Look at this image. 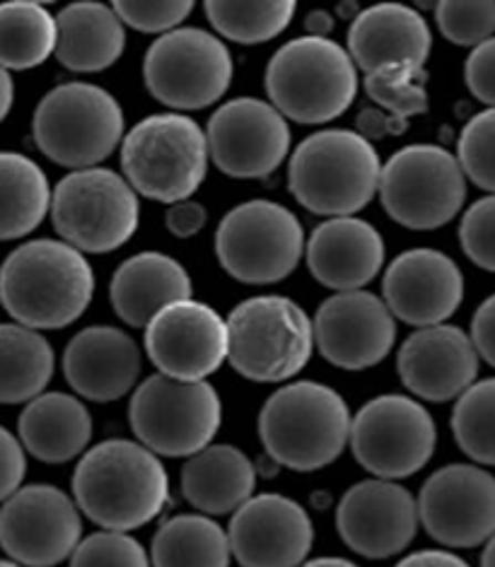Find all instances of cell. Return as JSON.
Wrapping results in <instances>:
<instances>
[{"mask_svg": "<svg viewBox=\"0 0 495 567\" xmlns=\"http://www.w3.org/2000/svg\"><path fill=\"white\" fill-rule=\"evenodd\" d=\"M83 515L106 532H133L157 519L169 499V476L157 454L133 440H104L73 471Z\"/></svg>", "mask_w": 495, "mask_h": 567, "instance_id": "6da1fadb", "label": "cell"}, {"mask_svg": "<svg viewBox=\"0 0 495 567\" xmlns=\"http://www.w3.org/2000/svg\"><path fill=\"white\" fill-rule=\"evenodd\" d=\"M95 286L85 254L63 239L24 241L0 266V305L34 331L71 327L85 315Z\"/></svg>", "mask_w": 495, "mask_h": 567, "instance_id": "7a4b0ae2", "label": "cell"}, {"mask_svg": "<svg viewBox=\"0 0 495 567\" xmlns=\"http://www.w3.org/2000/svg\"><path fill=\"white\" fill-rule=\"evenodd\" d=\"M353 417L337 389L292 382L276 389L259 413V437L278 466L312 474L337 462L351 442Z\"/></svg>", "mask_w": 495, "mask_h": 567, "instance_id": "3957f363", "label": "cell"}, {"mask_svg": "<svg viewBox=\"0 0 495 567\" xmlns=\"http://www.w3.org/2000/svg\"><path fill=\"white\" fill-rule=\"evenodd\" d=\"M382 162L358 131L327 128L305 138L290 157L288 186L314 215L351 218L380 192Z\"/></svg>", "mask_w": 495, "mask_h": 567, "instance_id": "277c9868", "label": "cell"}, {"mask_svg": "<svg viewBox=\"0 0 495 567\" xmlns=\"http://www.w3.org/2000/svg\"><path fill=\"white\" fill-rule=\"evenodd\" d=\"M271 104L298 124H329L358 94V65L329 37H298L280 47L264 73Z\"/></svg>", "mask_w": 495, "mask_h": 567, "instance_id": "5b68a950", "label": "cell"}, {"mask_svg": "<svg viewBox=\"0 0 495 567\" xmlns=\"http://www.w3.org/2000/svg\"><path fill=\"white\" fill-rule=\"evenodd\" d=\"M314 350V323L283 295H259L239 302L227 317V362L245 380L288 382Z\"/></svg>", "mask_w": 495, "mask_h": 567, "instance_id": "8992f818", "label": "cell"}, {"mask_svg": "<svg viewBox=\"0 0 495 567\" xmlns=\"http://www.w3.org/2000/svg\"><path fill=\"white\" fill-rule=\"evenodd\" d=\"M208 138L192 116L151 114L122 143V169L136 194L174 206L189 200L208 172Z\"/></svg>", "mask_w": 495, "mask_h": 567, "instance_id": "52a82bcc", "label": "cell"}, {"mask_svg": "<svg viewBox=\"0 0 495 567\" xmlns=\"http://www.w3.org/2000/svg\"><path fill=\"white\" fill-rule=\"evenodd\" d=\"M32 136L39 151L61 167H97L124 143V110L100 85L63 83L37 104Z\"/></svg>", "mask_w": 495, "mask_h": 567, "instance_id": "ba28073f", "label": "cell"}, {"mask_svg": "<svg viewBox=\"0 0 495 567\" xmlns=\"http://www.w3.org/2000/svg\"><path fill=\"white\" fill-rule=\"evenodd\" d=\"M51 223L65 245L78 251L110 254L136 235L138 194L114 169H75L53 188Z\"/></svg>", "mask_w": 495, "mask_h": 567, "instance_id": "9c48e42d", "label": "cell"}, {"mask_svg": "<svg viewBox=\"0 0 495 567\" xmlns=\"http://www.w3.org/2000/svg\"><path fill=\"white\" fill-rule=\"evenodd\" d=\"M128 423L143 447L157 456H194L213 444L223 403L208 382H182L153 374L128 401Z\"/></svg>", "mask_w": 495, "mask_h": 567, "instance_id": "30bf717a", "label": "cell"}, {"mask_svg": "<svg viewBox=\"0 0 495 567\" xmlns=\"http://www.w3.org/2000/svg\"><path fill=\"white\" fill-rule=\"evenodd\" d=\"M216 254L227 276L249 286H271L296 271L305 254L298 215L274 200H247L225 213Z\"/></svg>", "mask_w": 495, "mask_h": 567, "instance_id": "8fae6325", "label": "cell"}, {"mask_svg": "<svg viewBox=\"0 0 495 567\" xmlns=\"http://www.w3.org/2000/svg\"><path fill=\"white\" fill-rule=\"evenodd\" d=\"M386 215L409 229H437L460 215L466 200V174L457 155L440 145H406L380 177Z\"/></svg>", "mask_w": 495, "mask_h": 567, "instance_id": "7c38bea8", "label": "cell"}, {"mask_svg": "<svg viewBox=\"0 0 495 567\" xmlns=\"http://www.w3.org/2000/svg\"><path fill=\"white\" fill-rule=\"evenodd\" d=\"M233 75L230 49L198 27H179L163 34L143 59L145 87L169 110H206L230 90Z\"/></svg>", "mask_w": 495, "mask_h": 567, "instance_id": "4fadbf2b", "label": "cell"}, {"mask_svg": "<svg viewBox=\"0 0 495 567\" xmlns=\"http://www.w3.org/2000/svg\"><path fill=\"white\" fill-rule=\"evenodd\" d=\"M437 430L431 411L404 394L368 401L353 415L351 450L374 478H409L431 462Z\"/></svg>", "mask_w": 495, "mask_h": 567, "instance_id": "5bb4252c", "label": "cell"}, {"mask_svg": "<svg viewBox=\"0 0 495 567\" xmlns=\"http://www.w3.org/2000/svg\"><path fill=\"white\" fill-rule=\"evenodd\" d=\"M80 542V507L56 485H24L0 507V548L22 567H56Z\"/></svg>", "mask_w": 495, "mask_h": 567, "instance_id": "9a60e30c", "label": "cell"}, {"mask_svg": "<svg viewBox=\"0 0 495 567\" xmlns=\"http://www.w3.org/2000/svg\"><path fill=\"white\" fill-rule=\"evenodd\" d=\"M419 517L445 548L486 546L495 536V476L478 464H447L423 483Z\"/></svg>", "mask_w": 495, "mask_h": 567, "instance_id": "2e32d148", "label": "cell"}, {"mask_svg": "<svg viewBox=\"0 0 495 567\" xmlns=\"http://www.w3.org/2000/svg\"><path fill=\"white\" fill-rule=\"evenodd\" d=\"M208 153L216 167L233 179H264L283 165L290 153V126L271 102L237 97L210 116Z\"/></svg>", "mask_w": 495, "mask_h": 567, "instance_id": "e0dca14e", "label": "cell"}, {"mask_svg": "<svg viewBox=\"0 0 495 567\" xmlns=\"http://www.w3.org/2000/svg\"><path fill=\"white\" fill-rule=\"evenodd\" d=\"M419 524V499L396 481H360L343 493L337 507L343 544L370 560L399 556L416 538Z\"/></svg>", "mask_w": 495, "mask_h": 567, "instance_id": "ac0fdd59", "label": "cell"}, {"mask_svg": "<svg viewBox=\"0 0 495 567\" xmlns=\"http://www.w3.org/2000/svg\"><path fill=\"white\" fill-rule=\"evenodd\" d=\"M314 346L333 368L360 372L380 364L396 341V321L382 297L337 292L314 315Z\"/></svg>", "mask_w": 495, "mask_h": 567, "instance_id": "d6986e66", "label": "cell"}, {"mask_svg": "<svg viewBox=\"0 0 495 567\" xmlns=\"http://www.w3.org/2000/svg\"><path fill=\"white\" fill-rule=\"evenodd\" d=\"M145 353L159 374L206 382L227 360V321L204 302H174L145 327Z\"/></svg>", "mask_w": 495, "mask_h": 567, "instance_id": "ffe728a7", "label": "cell"}, {"mask_svg": "<svg viewBox=\"0 0 495 567\" xmlns=\"http://www.w3.org/2000/svg\"><path fill=\"white\" fill-rule=\"evenodd\" d=\"M227 536L243 567H302L314 544V524L292 497L264 493L235 512Z\"/></svg>", "mask_w": 495, "mask_h": 567, "instance_id": "44dd1931", "label": "cell"}, {"mask_svg": "<svg viewBox=\"0 0 495 567\" xmlns=\"http://www.w3.org/2000/svg\"><path fill=\"white\" fill-rule=\"evenodd\" d=\"M382 300L390 312L411 327H437L457 312L464 300V276L447 254L409 249L384 271Z\"/></svg>", "mask_w": 495, "mask_h": 567, "instance_id": "7402d4cb", "label": "cell"}, {"mask_svg": "<svg viewBox=\"0 0 495 567\" xmlns=\"http://www.w3.org/2000/svg\"><path fill=\"white\" fill-rule=\"evenodd\" d=\"M399 380L413 396L443 403L476 384L478 350L472 336L452 323L413 331L396 355Z\"/></svg>", "mask_w": 495, "mask_h": 567, "instance_id": "603a6c76", "label": "cell"}, {"mask_svg": "<svg viewBox=\"0 0 495 567\" xmlns=\"http://www.w3.org/2000/svg\"><path fill=\"white\" fill-rule=\"evenodd\" d=\"M143 370L141 348L116 327H87L65 346L63 374L78 396L110 403L136 391Z\"/></svg>", "mask_w": 495, "mask_h": 567, "instance_id": "cb8c5ba5", "label": "cell"}, {"mask_svg": "<svg viewBox=\"0 0 495 567\" xmlns=\"http://www.w3.org/2000/svg\"><path fill=\"white\" fill-rule=\"evenodd\" d=\"M384 239L360 218H329L307 241V268L317 282L337 292L363 290L384 266Z\"/></svg>", "mask_w": 495, "mask_h": 567, "instance_id": "d4e9b609", "label": "cell"}, {"mask_svg": "<svg viewBox=\"0 0 495 567\" xmlns=\"http://www.w3.org/2000/svg\"><path fill=\"white\" fill-rule=\"evenodd\" d=\"M431 49V27L419 10L409 6L380 3L365 8L348 30V53L365 75L399 63L423 69Z\"/></svg>", "mask_w": 495, "mask_h": 567, "instance_id": "484cf974", "label": "cell"}, {"mask_svg": "<svg viewBox=\"0 0 495 567\" xmlns=\"http://www.w3.org/2000/svg\"><path fill=\"white\" fill-rule=\"evenodd\" d=\"M194 282L186 268L163 251H141L116 268L110 302L128 327L145 329L165 307L192 300Z\"/></svg>", "mask_w": 495, "mask_h": 567, "instance_id": "4316f807", "label": "cell"}, {"mask_svg": "<svg viewBox=\"0 0 495 567\" xmlns=\"http://www.w3.org/2000/svg\"><path fill=\"white\" fill-rule=\"evenodd\" d=\"M18 435L22 447L39 462L65 464L87 452L92 415L80 399L63 391H44L22 409Z\"/></svg>", "mask_w": 495, "mask_h": 567, "instance_id": "83f0119b", "label": "cell"}, {"mask_svg": "<svg viewBox=\"0 0 495 567\" xmlns=\"http://www.w3.org/2000/svg\"><path fill=\"white\" fill-rule=\"evenodd\" d=\"M257 491V468L233 444H210L182 468V493L200 515H235Z\"/></svg>", "mask_w": 495, "mask_h": 567, "instance_id": "f1b7e54d", "label": "cell"}, {"mask_svg": "<svg viewBox=\"0 0 495 567\" xmlns=\"http://www.w3.org/2000/svg\"><path fill=\"white\" fill-rule=\"evenodd\" d=\"M56 59L73 73H100L122 59L126 47L124 22L112 6L71 3L59 16Z\"/></svg>", "mask_w": 495, "mask_h": 567, "instance_id": "f546056e", "label": "cell"}, {"mask_svg": "<svg viewBox=\"0 0 495 567\" xmlns=\"http://www.w3.org/2000/svg\"><path fill=\"white\" fill-rule=\"evenodd\" d=\"M44 169L22 153L0 151V241L32 235L51 213Z\"/></svg>", "mask_w": 495, "mask_h": 567, "instance_id": "4dcf8cb0", "label": "cell"}, {"mask_svg": "<svg viewBox=\"0 0 495 567\" xmlns=\"http://www.w3.org/2000/svg\"><path fill=\"white\" fill-rule=\"evenodd\" d=\"M53 348L22 323H0V403H30L53 377Z\"/></svg>", "mask_w": 495, "mask_h": 567, "instance_id": "1f68e13d", "label": "cell"}, {"mask_svg": "<svg viewBox=\"0 0 495 567\" xmlns=\"http://www.w3.org/2000/svg\"><path fill=\"white\" fill-rule=\"evenodd\" d=\"M230 536L206 515H177L153 536V567H230Z\"/></svg>", "mask_w": 495, "mask_h": 567, "instance_id": "d6a6232c", "label": "cell"}, {"mask_svg": "<svg viewBox=\"0 0 495 567\" xmlns=\"http://www.w3.org/2000/svg\"><path fill=\"white\" fill-rule=\"evenodd\" d=\"M59 22L34 0L0 3V69L30 71L56 53Z\"/></svg>", "mask_w": 495, "mask_h": 567, "instance_id": "836d02e7", "label": "cell"}, {"mask_svg": "<svg viewBox=\"0 0 495 567\" xmlns=\"http://www.w3.org/2000/svg\"><path fill=\"white\" fill-rule=\"evenodd\" d=\"M298 6L292 0H271V3H225L208 0L204 6L213 30L237 44L271 42L296 18Z\"/></svg>", "mask_w": 495, "mask_h": 567, "instance_id": "e575fe53", "label": "cell"}, {"mask_svg": "<svg viewBox=\"0 0 495 567\" xmlns=\"http://www.w3.org/2000/svg\"><path fill=\"white\" fill-rule=\"evenodd\" d=\"M452 435L478 466H495V377L481 380L454 403Z\"/></svg>", "mask_w": 495, "mask_h": 567, "instance_id": "d590c367", "label": "cell"}, {"mask_svg": "<svg viewBox=\"0 0 495 567\" xmlns=\"http://www.w3.org/2000/svg\"><path fill=\"white\" fill-rule=\"evenodd\" d=\"M425 78V69L419 65H386L365 75V92L374 104L382 106V112L409 126L411 116L427 112Z\"/></svg>", "mask_w": 495, "mask_h": 567, "instance_id": "8d00e7d4", "label": "cell"}, {"mask_svg": "<svg viewBox=\"0 0 495 567\" xmlns=\"http://www.w3.org/2000/svg\"><path fill=\"white\" fill-rule=\"evenodd\" d=\"M457 159L466 179L495 194V110L478 112L466 121L457 141Z\"/></svg>", "mask_w": 495, "mask_h": 567, "instance_id": "74e56055", "label": "cell"}, {"mask_svg": "<svg viewBox=\"0 0 495 567\" xmlns=\"http://www.w3.org/2000/svg\"><path fill=\"white\" fill-rule=\"evenodd\" d=\"M435 22L454 47L476 49L495 37V3L493 0H481V3L445 0L435 6Z\"/></svg>", "mask_w": 495, "mask_h": 567, "instance_id": "f35d334b", "label": "cell"}, {"mask_svg": "<svg viewBox=\"0 0 495 567\" xmlns=\"http://www.w3.org/2000/svg\"><path fill=\"white\" fill-rule=\"evenodd\" d=\"M141 542L124 532H97L80 542L69 567H151Z\"/></svg>", "mask_w": 495, "mask_h": 567, "instance_id": "ab89813d", "label": "cell"}, {"mask_svg": "<svg viewBox=\"0 0 495 567\" xmlns=\"http://www.w3.org/2000/svg\"><path fill=\"white\" fill-rule=\"evenodd\" d=\"M460 245L474 266L495 274V194L466 208L460 223Z\"/></svg>", "mask_w": 495, "mask_h": 567, "instance_id": "60d3db41", "label": "cell"}, {"mask_svg": "<svg viewBox=\"0 0 495 567\" xmlns=\"http://www.w3.org/2000/svg\"><path fill=\"white\" fill-rule=\"evenodd\" d=\"M124 24L145 34H169L192 16L194 3L189 0H163V3H145V0H118L112 6Z\"/></svg>", "mask_w": 495, "mask_h": 567, "instance_id": "b9f144b4", "label": "cell"}, {"mask_svg": "<svg viewBox=\"0 0 495 567\" xmlns=\"http://www.w3.org/2000/svg\"><path fill=\"white\" fill-rule=\"evenodd\" d=\"M464 80L478 102L495 110V37L472 49L464 63Z\"/></svg>", "mask_w": 495, "mask_h": 567, "instance_id": "7bdbcfd3", "label": "cell"}, {"mask_svg": "<svg viewBox=\"0 0 495 567\" xmlns=\"http://www.w3.org/2000/svg\"><path fill=\"white\" fill-rule=\"evenodd\" d=\"M27 474V456L22 442L8 427L0 425V505L22 488Z\"/></svg>", "mask_w": 495, "mask_h": 567, "instance_id": "ee69618b", "label": "cell"}, {"mask_svg": "<svg viewBox=\"0 0 495 567\" xmlns=\"http://www.w3.org/2000/svg\"><path fill=\"white\" fill-rule=\"evenodd\" d=\"M208 220V213L206 208L198 204V200H179V204H174L167 208L165 215V225L174 237L179 239H189L196 237L200 229L206 227Z\"/></svg>", "mask_w": 495, "mask_h": 567, "instance_id": "f6af8a7d", "label": "cell"}, {"mask_svg": "<svg viewBox=\"0 0 495 567\" xmlns=\"http://www.w3.org/2000/svg\"><path fill=\"white\" fill-rule=\"evenodd\" d=\"M472 341L478 350V358H484L495 370V295L486 297L478 305L472 319Z\"/></svg>", "mask_w": 495, "mask_h": 567, "instance_id": "bcb514c9", "label": "cell"}, {"mask_svg": "<svg viewBox=\"0 0 495 567\" xmlns=\"http://www.w3.org/2000/svg\"><path fill=\"white\" fill-rule=\"evenodd\" d=\"M409 126L399 124L390 114L382 110H363L358 114V133L370 143L384 138L386 133H404Z\"/></svg>", "mask_w": 495, "mask_h": 567, "instance_id": "7dc6e473", "label": "cell"}, {"mask_svg": "<svg viewBox=\"0 0 495 567\" xmlns=\"http://www.w3.org/2000/svg\"><path fill=\"white\" fill-rule=\"evenodd\" d=\"M394 567H472L464 558L454 556L450 550H419L411 553Z\"/></svg>", "mask_w": 495, "mask_h": 567, "instance_id": "c3c4849f", "label": "cell"}, {"mask_svg": "<svg viewBox=\"0 0 495 567\" xmlns=\"http://www.w3.org/2000/svg\"><path fill=\"white\" fill-rule=\"evenodd\" d=\"M305 30L310 37H327L333 30V16L327 10H312L305 18Z\"/></svg>", "mask_w": 495, "mask_h": 567, "instance_id": "681fc988", "label": "cell"}, {"mask_svg": "<svg viewBox=\"0 0 495 567\" xmlns=\"http://www.w3.org/2000/svg\"><path fill=\"white\" fill-rule=\"evenodd\" d=\"M12 100H16V83H12L10 71L0 69V124L8 118L12 110Z\"/></svg>", "mask_w": 495, "mask_h": 567, "instance_id": "f907efd6", "label": "cell"}, {"mask_svg": "<svg viewBox=\"0 0 495 567\" xmlns=\"http://www.w3.org/2000/svg\"><path fill=\"white\" fill-rule=\"evenodd\" d=\"M302 567H360L351 560L346 558H337V556H329V558H314V560H307Z\"/></svg>", "mask_w": 495, "mask_h": 567, "instance_id": "816d5d0a", "label": "cell"}, {"mask_svg": "<svg viewBox=\"0 0 495 567\" xmlns=\"http://www.w3.org/2000/svg\"><path fill=\"white\" fill-rule=\"evenodd\" d=\"M481 567H495V536L484 546V553H481Z\"/></svg>", "mask_w": 495, "mask_h": 567, "instance_id": "f5cc1de1", "label": "cell"}, {"mask_svg": "<svg viewBox=\"0 0 495 567\" xmlns=\"http://www.w3.org/2000/svg\"><path fill=\"white\" fill-rule=\"evenodd\" d=\"M0 567H22V565L16 560H0Z\"/></svg>", "mask_w": 495, "mask_h": 567, "instance_id": "db71d44e", "label": "cell"}]
</instances>
